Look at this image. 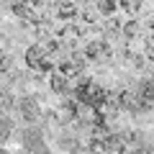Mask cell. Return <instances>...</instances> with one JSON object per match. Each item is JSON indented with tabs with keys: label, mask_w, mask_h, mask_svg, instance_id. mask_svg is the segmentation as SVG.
<instances>
[{
	"label": "cell",
	"mask_w": 154,
	"mask_h": 154,
	"mask_svg": "<svg viewBox=\"0 0 154 154\" xmlns=\"http://www.w3.org/2000/svg\"><path fill=\"white\" fill-rule=\"evenodd\" d=\"M21 141H23V149L28 154H49V146H46V136L38 126H26L21 134Z\"/></svg>",
	"instance_id": "6da1fadb"
},
{
	"label": "cell",
	"mask_w": 154,
	"mask_h": 154,
	"mask_svg": "<svg viewBox=\"0 0 154 154\" xmlns=\"http://www.w3.org/2000/svg\"><path fill=\"white\" fill-rule=\"evenodd\" d=\"M75 121L82 123V126H103V118H100L98 105L82 103V100H77V103H75Z\"/></svg>",
	"instance_id": "7a4b0ae2"
},
{
	"label": "cell",
	"mask_w": 154,
	"mask_h": 154,
	"mask_svg": "<svg viewBox=\"0 0 154 154\" xmlns=\"http://www.w3.org/2000/svg\"><path fill=\"white\" fill-rule=\"evenodd\" d=\"M110 44L105 41V38H98V41H90L88 46H85V57L93 62H108L110 59Z\"/></svg>",
	"instance_id": "3957f363"
},
{
	"label": "cell",
	"mask_w": 154,
	"mask_h": 154,
	"mask_svg": "<svg viewBox=\"0 0 154 154\" xmlns=\"http://www.w3.org/2000/svg\"><path fill=\"white\" fill-rule=\"evenodd\" d=\"M49 59L46 57V49L41 44H31L26 49V64H28V69H41V64Z\"/></svg>",
	"instance_id": "277c9868"
},
{
	"label": "cell",
	"mask_w": 154,
	"mask_h": 154,
	"mask_svg": "<svg viewBox=\"0 0 154 154\" xmlns=\"http://www.w3.org/2000/svg\"><path fill=\"white\" fill-rule=\"evenodd\" d=\"M18 108H21L23 118H26L28 123H36L38 118H41V108H38V103L33 98H23L21 103H18Z\"/></svg>",
	"instance_id": "5b68a950"
},
{
	"label": "cell",
	"mask_w": 154,
	"mask_h": 154,
	"mask_svg": "<svg viewBox=\"0 0 154 154\" xmlns=\"http://www.w3.org/2000/svg\"><path fill=\"white\" fill-rule=\"evenodd\" d=\"M49 88L59 95H67L72 90V85H69V77H64L62 72H51L49 75Z\"/></svg>",
	"instance_id": "8992f818"
},
{
	"label": "cell",
	"mask_w": 154,
	"mask_h": 154,
	"mask_svg": "<svg viewBox=\"0 0 154 154\" xmlns=\"http://www.w3.org/2000/svg\"><path fill=\"white\" fill-rule=\"evenodd\" d=\"M82 69H85V62H80L77 57H72V59H64L59 64V72L64 77H77V75H82Z\"/></svg>",
	"instance_id": "52a82bcc"
},
{
	"label": "cell",
	"mask_w": 154,
	"mask_h": 154,
	"mask_svg": "<svg viewBox=\"0 0 154 154\" xmlns=\"http://www.w3.org/2000/svg\"><path fill=\"white\" fill-rule=\"evenodd\" d=\"M118 103H121L123 108H128V110H139V108H141V103H146V100H144L141 95L131 93V90H123V93L118 95Z\"/></svg>",
	"instance_id": "ba28073f"
},
{
	"label": "cell",
	"mask_w": 154,
	"mask_h": 154,
	"mask_svg": "<svg viewBox=\"0 0 154 154\" xmlns=\"http://www.w3.org/2000/svg\"><path fill=\"white\" fill-rule=\"evenodd\" d=\"M57 16H59L62 21H72V18L77 16V5L75 3H59V5H57Z\"/></svg>",
	"instance_id": "9c48e42d"
},
{
	"label": "cell",
	"mask_w": 154,
	"mask_h": 154,
	"mask_svg": "<svg viewBox=\"0 0 154 154\" xmlns=\"http://www.w3.org/2000/svg\"><path fill=\"white\" fill-rule=\"evenodd\" d=\"M121 31H123V36H126V38H136L139 31H141V26H139V21H134V18H131V21H126L121 26Z\"/></svg>",
	"instance_id": "30bf717a"
},
{
	"label": "cell",
	"mask_w": 154,
	"mask_h": 154,
	"mask_svg": "<svg viewBox=\"0 0 154 154\" xmlns=\"http://www.w3.org/2000/svg\"><path fill=\"white\" fill-rule=\"evenodd\" d=\"M116 8H118V5H116L113 0H100L98 5H95V11H98V13H103V16H110V18H113Z\"/></svg>",
	"instance_id": "8fae6325"
},
{
	"label": "cell",
	"mask_w": 154,
	"mask_h": 154,
	"mask_svg": "<svg viewBox=\"0 0 154 154\" xmlns=\"http://www.w3.org/2000/svg\"><path fill=\"white\" fill-rule=\"evenodd\" d=\"M13 13L16 16H23V18H28V21H33V11H31V5H13Z\"/></svg>",
	"instance_id": "7c38bea8"
},
{
	"label": "cell",
	"mask_w": 154,
	"mask_h": 154,
	"mask_svg": "<svg viewBox=\"0 0 154 154\" xmlns=\"http://www.w3.org/2000/svg\"><path fill=\"white\" fill-rule=\"evenodd\" d=\"M144 54H146L149 62H154V33H149L146 41H144Z\"/></svg>",
	"instance_id": "4fadbf2b"
},
{
	"label": "cell",
	"mask_w": 154,
	"mask_h": 154,
	"mask_svg": "<svg viewBox=\"0 0 154 154\" xmlns=\"http://www.w3.org/2000/svg\"><path fill=\"white\" fill-rule=\"evenodd\" d=\"M59 33H62V36H67V38H69V36L75 38V36H80V28H77V26H72V23H67V26L62 28Z\"/></svg>",
	"instance_id": "5bb4252c"
},
{
	"label": "cell",
	"mask_w": 154,
	"mask_h": 154,
	"mask_svg": "<svg viewBox=\"0 0 154 154\" xmlns=\"http://www.w3.org/2000/svg\"><path fill=\"white\" fill-rule=\"evenodd\" d=\"M123 11H128V13H139V11H141V3H136V0H126V3H123Z\"/></svg>",
	"instance_id": "9a60e30c"
},
{
	"label": "cell",
	"mask_w": 154,
	"mask_h": 154,
	"mask_svg": "<svg viewBox=\"0 0 154 154\" xmlns=\"http://www.w3.org/2000/svg\"><path fill=\"white\" fill-rule=\"evenodd\" d=\"M11 128H13V121H8V118H3V141L8 139V134H11Z\"/></svg>",
	"instance_id": "2e32d148"
},
{
	"label": "cell",
	"mask_w": 154,
	"mask_h": 154,
	"mask_svg": "<svg viewBox=\"0 0 154 154\" xmlns=\"http://www.w3.org/2000/svg\"><path fill=\"white\" fill-rule=\"evenodd\" d=\"M144 23H146V26L152 28V33H154V13H149V16H146V21H144Z\"/></svg>",
	"instance_id": "e0dca14e"
},
{
	"label": "cell",
	"mask_w": 154,
	"mask_h": 154,
	"mask_svg": "<svg viewBox=\"0 0 154 154\" xmlns=\"http://www.w3.org/2000/svg\"><path fill=\"white\" fill-rule=\"evenodd\" d=\"M3 154H8V152H3Z\"/></svg>",
	"instance_id": "ac0fdd59"
}]
</instances>
